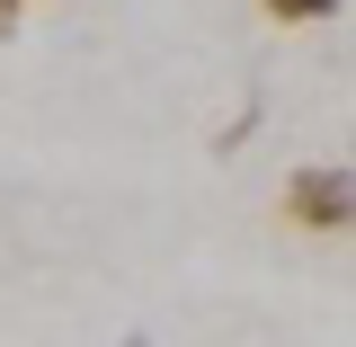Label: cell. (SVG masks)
Instances as JSON below:
<instances>
[{"label":"cell","instance_id":"obj_2","mask_svg":"<svg viewBox=\"0 0 356 347\" xmlns=\"http://www.w3.org/2000/svg\"><path fill=\"white\" fill-rule=\"evenodd\" d=\"M339 0H267V18H330Z\"/></svg>","mask_w":356,"mask_h":347},{"label":"cell","instance_id":"obj_1","mask_svg":"<svg viewBox=\"0 0 356 347\" xmlns=\"http://www.w3.org/2000/svg\"><path fill=\"white\" fill-rule=\"evenodd\" d=\"M285 214L312 223V232H339V223H356V178L348 170H294L285 178Z\"/></svg>","mask_w":356,"mask_h":347}]
</instances>
